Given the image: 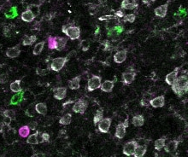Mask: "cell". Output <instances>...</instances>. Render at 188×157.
Masks as SVG:
<instances>
[{"label": "cell", "instance_id": "4dcf8cb0", "mask_svg": "<svg viewBox=\"0 0 188 157\" xmlns=\"http://www.w3.org/2000/svg\"><path fill=\"white\" fill-rule=\"evenodd\" d=\"M38 132L39 131H36L35 133L31 134L28 137V139H27V143L31 145H35L39 143V140H38Z\"/></svg>", "mask_w": 188, "mask_h": 157}, {"label": "cell", "instance_id": "52a82bcc", "mask_svg": "<svg viewBox=\"0 0 188 157\" xmlns=\"http://www.w3.org/2000/svg\"><path fill=\"white\" fill-rule=\"evenodd\" d=\"M128 71L124 72L122 75H121V78H122V81L124 82V84L126 85H129V84H132V83L134 81L135 78H136V72L134 71V69L133 68H131L132 69H130V68H128Z\"/></svg>", "mask_w": 188, "mask_h": 157}, {"label": "cell", "instance_id": "f1b7e54d", "mask_svg": "<svg viewBox=\"0 0 188 157\" xmlns=\"http://www.w3.org/2000/svg\"><path fill=\"white\" fill-rule=\"evenodd\" d=\"M72 121V114L70 113L64 114L63 116H62L60 120H59V124L60 125H69Z\"/></svg>", "mask_w": 188, "mask_h": 157}, {"label": "cell", "instance_id": "277c9868", "mask_svg": "<svg viewBox=\"0 0 188 157\" xmlns=\"http://www.w3.org/2000/svg\"><path fill=\"white\" fill-rule=\"evenodd\" d=\"M102 84V78L98 75H92V78L88 79L87 82V90L88 91H93L97 89H99Z\"/></svg>", "mask_w": 188, "mask_h": 157}, {"label": "cell", "instance_id": "e0dca14e", "mask_svg": "<svg viewBox=\"0 0 188 157\" xmlns=\"http://www.w3.org/2000/svg\"><path fill=\"white\" fill-rule=\"evenodd\" d=\"M178 74H179V68H175L174 71H172L169 74H168L165 77V82L167 83L168 86H171L177 78Z\"/></svg>", "mask_w": 188, "mask_h": 157}, {"label": "cell", "instance_id": "f6af8a7d", "mask_svg": "<svg viewBox=\"0 0 188 157\" xmlns=\"http://www.w3.org/2000/svg\"><path fill=\"white\" fill-rule=\"evenodd\" d=\"M53 18V15L51 13H49V14H46L44 16H43L42 20L43 21H46V22H49L51 19Z\"/></svg>", "mask_w": 188, "mask_h": 157}, {"label": "cell", "instance_id": "cb8c5ba5", "mask_svg": "<svg viewBox=\"0 0 188 157\" xmlns=\"http://www.w3.org/2000/svg\"><path fill=\"white\" fill-rule=\"evenodd\" d=\"M35 111L41 115H46L47 111H48L47 105L45 103H39V104H35Z\"/></svg>", "mask_w": 188, "mask_h": 157}, {"label": "cell", "instance_id": "44dd1931", "mask_svg": "<svg viewBox=\"0 0 188 157\" xmlns=\"http://www.w3.org/2000/svg\"><path fill=\"white\" fill-rule=\"evenodd\" d=\"M80 82H81V76L78 75L75 78H73L68 81V87L71 90H78L80 88Z\"/></svg>", "mask_w": 188, "mask_h": 157}, {"label": "cell", "instance_id": "2e32d148", "mask_svg": "<svg viewBox=\"0 0 188 157\" xmlns=\"http://www.w3.org/2000/svg\"><path fill=\"white\" fill-rule=\"evenodd\" d=\"M5 54L9 58H16L21 54V49L19 48V45L11 47V48H8Z\"/></svg>", "mask_w": 188, "mask_h": 157}, {"label": "cell", "instance_id": "83f0119b", "mask_svg": "<svg viewBox=\"0 0 188 157\" xmlns=\"http://www.w3.org/2000/svg\"><path fill=\"white\" fill-rule=\"evenodd\" d=\"M23 94L24 92L21 91L20 92H17L15 96H12L11 100V105H17L19 103H21L22 98H23Z\"/></svg>", "mask_w": 188, "mask_h": 157}, {"label": "cell", "instance_id": "3957f363", "mask_svg": "<svg viewBox=\"0 0 188 157\" xmlns=\"http://www.w3.org/2000/svg\"><path fill=\"white\" fill-rule=\"evenodd\" d=\"M68 60H69L68 57H60L54 58L50 63V69L55 72L61 71L62 68H63L65 64L67 63V62H68Z\"/></svg>", "mask_w": 188, "mask_h": 157}, {"label": "cell", "instance_id": "9c48e42d", "mask_svg": "<svg viewBox=\"0 0 188 157\" xmlns=\"http://www.w3.org/2000/svg\"><path fill=\"white\" fill-rule=\"evenodd\" d=\"M127 56H128V50L127 49L119 50V51H117L116 53L114 55V62L116 63L121 64L123 62L126 61Z\"/></svg>", "mask_w": 188, "mask_h": 157}, {"label": "cell", "instance_id": "7bdbcfd3", "mask_svg": "<svg viewBox=\"0 0 188 157\" xmlns=\"http://www.w3.org/2000/svg\"><path fill=\"white\" fill-rule=\"evenodd\" d=\"M11 121H12V119L11 117H8V116H4V119H3V122H4V124L5 125H7V126H10L11 123Z\"/></svg>", "mask_w": 188, "mask_h": 157}, {"label": "cell", "instance_id": "5bb4252c", "mask_svg": "<svg viewBox=\"0 0 188 157\" xmlns=\"http://www.w3.org/2000/svg\"><path fill=\"white\" fill-rule=\"evenodd\" d=\"M138 5L137 0H123L121 2V8L123 10H134Z\"/></svg>", "mask_w": 188, "mask_h": 157}, {"label": "cell", "instance_id": "c3c4849f", "mask_svg": "<svg viewBox=\"0 0 188 157\" xmlns=\"http://www.w3.org/2000/svg\"><path fill=\"white\" fill-rule=\"evenodd\" d=\"M150 100H147L146 98H143L142 100L140 101V105L141 106H145V107H146V106H148V105H150Z\"/></svg>", "mask_w": 188, "mask_h": 157}, {"label": "cell", "instance_id": "bcb514c9", "mask_svg": "<svg viewBox=\"0 0 188 157\" xmlns=\"http://www.w3.org/2000/svg\"><path fill=\"white\" fill-rule=\"evenodd\" d=\"M125 15V13L124 11H122V10H119V11H117L116 12V14H115V17L116 18H122L123 16Z\"/></svg>", "mask_w": 188, "mask_h": 157}, {"label": "cell", "instance_id": "7402d4cb", "mask_svg": "<svg viewBox=\"0 0 188 157\" xmlns=\"http://www.w3.org/2000/svg\"><path fill=\"white\" fill-rule=\"evenodd\" d=\"M144 123H145V118L141 114L135 115L132 119V124L134 125V126H137V127L142 126L144 125Z\"/></svg>", "mask_w": 188, "mask_h": 157}, {"label": "cell", "instance_id": "f5cc1de1", "mask_svg": "<svg viewBox=\"0 0 188 157\" xmlns=\"http://www.w3.org/2000/svg\"><path fill=\"white\" fill-rule=\"evenodd\" d=\"M4 122H0V133H3L4 130Z\"/></svg>", "mask_w": 188, "mask_h": 157}, {"label": "cell", "instance_id": "e575fe53", "mask_svg": "<svg viewBox=\"0 0 188 157\" xmlns=\"http://www.w3.org/2000/svg\"><path fill=\"white\" fill-rule=\"evenodd\" d=\"M103 118V111L102 109H98L96 112V114L94 115V117H93V123H94V125H96L98 122L102 120Z\"/></svg>", "mask_w": 188, "mask_h": 157}, {"label": "cell", "instance_id": "7dc6e473", "mask_svg": "<svg viewBox=\"0 0 188 157\" xmlns=\"http://www.w3.org/2000/svg\"><path fill=\"white\" fill-rule=\"evenodd\" d=\"M103 47H104V49H103L104 50H110V41H109V40H104V41L103 42Z\"/></svg>", "mask_w": 188, "mask_h": 157}, {"label": "cell", "instance_id": "484cf974", "mask_svg": "<svg viewBox=\"0 0 188 157\" xmlns=\"http://www.w3.org/2000/svg\"><path fill=\"white\" fill-rule=\"evenodd\" d=\"M37 40V37L35 35L25 36L22 39V45L24 46H30L33 44H34Z\"/></svg>", "mask_w": 188, "mask_h": 157}, {"label": "cell", "instance_id": "5b68a950", "mask_svg": "<svg viewBox=\"0 0 188 157\" xmlns=\"http://www.w3.org/2000/svg\"><path fill=\"white\" fill-rule=\"evenodd\" d=\"M88 107V103L87 101H85V99H79L78 101H76L75 104L73 105L72 110L73 112H75L76 114H83L86 110V108Z\"/></svg>", "mask_w": 188, "mask_h": 157}, {"label": "cell", "instance_id": "30bf717a", "mask_svg": "<svg viewBox=\"0 0 188 157\" xmlns=\"http://www.w3.org/2000/svg\"><path fill=\"white\" fill-rule=\"evenodd\" d=\"M54 92V97L57 99V100H63L64 99L66 96H67V88L64 87V86H61V87H57V88H54L53 89Z\"/></svg>", "mask_w": 188, "mask_h": 157}, {"label": "cell", "instance_id": "d4e9b609", "mask_svg": "<svg viewBox=\"0 0 188 157\" xmlns=\"http://www.w3.org/2000/svg\"><path fill=\"white\" fill-rule=\"evenodd\" d=\"M146 150H147V147L146 145H138L136 148V150H135L134 153H133V156L134 157H142L144 156L146 153Z\"/></svg>", "mask_w": 188, "mask_h": 157}, {"label": "cell", "instance_id": "f546056e", "mask_svg": "<svg viewBox=\"0 0 188 157\" xmlns=\"http://www.w3.org/2000/svg\"><path fill=\"white\" fill-rule=\"evenodd\" d=\"M45 45H46V41H42V42H39V43L37 44L33 48V54L34 56H39L44 50Z\"/></svg>", "mask_w": 188, "mask_h": 157}, {"label": "cell", "instance_id": "836d02e7", "mask_svg": "<svg viewBox=\"0 0 188 157\" xmlns=\"http://www.w3.org/2000/svg\"><path fill=\"white\" fill-rule=\"evenodd\" d=\"M27 9L31 11L33 14L35 15V17H37L40 14V7L39 4H29Z\"/></svg>", "mask_w": 188, "mask_h": 157}, {"label": "cell", "instance_id": "681fc988", "mask_svg": "<svg viewBox=\"0 0 188 157\" xmlns=\"http://www.w3.org/2000/svg\"><path fill=\"white\" fill-rule=\"evenodd\" d=\"M4 35L5 37H10L11 36V31H10V28H4Z\"/></svg>", "mask_w": 188, "mask_h": 157}, {"label": "cell", "instance_id": "9a60e30c", "mask_svg": "<svg viewBox=\"0 0 188 157\" xmlns=\"http://www.w3.org/2000/svg\"><path fill=\"white\" fill-rule=\"evenodd\" d=\"M114 86H115V80H109L107 79L104 82L101 84L100 86V89L103 92H111L114 89Z\"/></svg>", "mask_w": 188, "mask_h": 157}, {"label": "cell", "instance_id": "74e56055", "mask_svg": "<svg viewBox=\"0 0 188 157\" xmlns=\"http://www.w3.org/2000/svg\"><path fill=\"white\" fill-rule=\"evenodd\" d=\"M2 115L3 116H8L11 117L12 120L15 118V112L13 109H5L2 112Z\"/></svg>", "mask_w": 188, "mask_h": 157}, {"label": "cell", "instance_id": "7a4b0ae2", "mask_svg": "<svg viewBox=\"0 0 188 157\" xmlns=\"http://www.w3.org/2000/svg\"><path fill=\"white\" fill-rule=\"evenodd\" d=\"M62 32L66 34L71 40L78 39L81 37V28L77 26L63 25L62 27Z\"/></svg>", "mask_w": 188, "mask_h": 157}, {"label": "cell", "instance_id": "ac0fdd59", "mask_svg": "<svg viewBox=\"0 0 188 157\" xmlns=\"http://www.w3.org/2000/svg\"><path fill=\"white\" fill-rule=\"evenodd\" d=\"M178 145H179V141L178 140H172L168 143H166L164 148V150L167 153H174L177 150Z\"/></svg>", "mask_w": 188, "mask_h": 157}, {"label": "cell", "instance_id": "4316f807", "mask_svg": "<svg viewBox=\"0 0 188 157\" xmlns=\"http://www.w3.org/2000/svg\"><path fill=\"white\" fill-rule=\"evenodd\" d=\"M21 79H16V80H15L14 82L11 83V85H10V89H11V91H13L15 93L21 91L22 89H21Z\"/></svg>", "mask_w": 188, "mask_h": 157}, {"label": "cell", "instance_id": "7c38bea8", "mask_svg": "<svg viewBox=\"0 0 188 157\" xmlns=\"http://www.w3.org/2000/svg\"><path fill=\"white\" fill-rule=\"evenodd\" d=\"M128 128V126L125 125L124 123H119L116 127V132H115V136L117 138L121 139L123 138L126 135V129Z\"/></svg>", "mask_w": 188, "mask_h": 157}, {"label": "cell", "instance_id": "ba28073f", "mask_svg": "<svg viewBox=\"0 0 188 157\" xmlns=\"http://www.w3.org/2000/svg\"><path fill=\"white\" fill-rule=\"evenodd\" d=\"M111 121H112L111 118H103L98 123V127L99 132L102 133H108L111 125Z\"/></svg>", "mask_w": 188, "mask_h": 157}, {"label": "cell", "instance_id": "6da1fadb", "mask_svg": "<svg viewBox=\"0 0 188 157\" xmlns=\"http://www.w3.org/2000/svg\"><path fill=\"white\" fill-rule=\"evenodd\" d=\"M172 90L179 97L184 96L188 91V79L186 75H181L178 76L172 85Z\"/></svg>", "mask_w": 188, "mask_h": 157}, {"label": "cell", "instance_id": "ee69618b", "mask_svg": "<svg viewBox=\"0 0 188 157\" xmlns=\"http://www.w3.org/2000/svg\"><path fill=\"white\" fill-rule=\"evenodd\" d=\"M115 18V16L111 15H103V16H101V17L98 18L99 21H110V19H113Z\"/></svg>", "mask_w": 188, "mask_h": 157}, {"label": "cell", "instance_id": "d6a6232c", "mask_svg": "<svg viewBox=\"0 0 188 157\" xmlns=\"http://www.w3.org/2000/svg\"><path fill=\"white\" fill-rule=\"evenodd\" d=\"M165 144H166V138H158V139L156 140L155 143H154L155 150H161L162 149H163V147L165 146Z\"/></svg>", "mask_w": 188, "mask_h": 157}, {"label": "cell", "instance_id": "ffe728a7", "mask_svg": "<svg viewBox=\"0 0 188 157\" xmlns=\"http://www.w3.org/2000/svg\"><path fill=\"white\" fill-rule=\"evenodd\" d=\"M21 20H22L23 22H32L36 17H35V15L33 14L31 11L27 9L25 11H23V12L21 13Z\"/></svg>", "mask_w": 188, "mask_h": 157}, {"label": "cell", "instance_id": "11a10c76", "mask_svg": "<svg viewBox=\"0 0 188 157\" xmlns=\"http://www.w3.org/2000/svg\"><path fill=\"white\" fill-rule=\"evenodd\" d=\"M1 68H2V65H0V69H1Z\"/></svg>", "mask_w": 188, "mask_h": 157}, {"label": "cell", "instance_id": "db71d44e", "mask_svg": "<svg viewBox=\"0 0 188 157\" xmlns=\"http://www.w3.org/2000/svg\"><path fill=\"white\" fill-rule=\"evenodd\" d=\"M99 32V28L98 27V28H97V31L95 32V35H98V33Z\"/></svg>", "mask_w": 188, "mask_h": 157}, {"label": "cell", "instance_id": "4fadbf2b", "mask_svg": "<svg viewBox=\"0 0 188 157\" xmlns=\"http://www.w3.org/2000/svg\"><path fill=\"white\" fill-rule=\"evenodd\" d=\"M168 8V3L162 4L154 10V14L160 18H164L167 15Z\"/></svg>", "mask_w": 188, "mask_h": 157}, {"label": "cell", "instance_id": "60d3db41", "mask_svg": "<svg viewBox=\"0 0 188 157\" xmlns=\"http://www.w3.org/2000/svg\"><path fill=\"white\" fill-rule=\"evenodd\" d=\"M41 136H42L43 143H46V142H49V141H50V134H49V133H47V132H43Z\"/></svg>", "mask_w": 188, "mask_h": 157}, {"label": "cell", "instance_id": "8d00e7d4", "mask_svg": "<svg viewBox=\"0 0 188 157\" xmlns=\"http://www.w3.org/2000/svg\"><path fill=\"white\" fill-rule=\"evenodd\" d=\"M56 45H57V37H49V39H48L49 49L50 50L56 49Z\"/></svg>", "mask_w": 188, "mask_h": 157}, {"label": "cell", "instance_id": "f907efd6", "mask_svg": "<svg viewBox=\"0 0 188 157\" xmlns=\"http://www.w3.org/2000/svg\"><path fill=\"white\" fill-rule=\"evenodd\" d=\"M155 1H156V0H142L143 3L146 4V5H147V6H150L151 4V2H155Z\"/></svg>", "mask_w": 188, "mask_h": 157}, {"label": "cell", "instance_id": "ab89813d", "mask_svg": "<svg viewBox=\"0 0 188 157\" xmlns=\"http://www.w3.org/2000/svg\"><path fill=\"white\" fill-rule=\"evenodd\" d=\"M8 79H9V75L8 74H0V84H5L7 82Z\"/></svg>", "mask_w": 188, "mask_h": 157}, {"label": "cell", "instance_id": "d6986e66", "mask_svg": "<svg viewBox=\"0 0 188 157\" xmlns=\"http://www.w3.org/2000/svg\"><path fill=\"white\" fill-rule=\"evenodd\" d=\"M124 31V28L122 26H116V27H113L112 28H110L109 31H108V37L109 38H115L116 36L120 35V33Z\"/></svg>", "mask_w": 188, "mask_h": 157}, {"label": "cell", "instance_id": "f35d334b", "mask_svg": "<svg viewBox=\"0 0 188 157\" xmlns=\"http://www.w3.org/2000/svg\"><path fill=\"white\" fill-rule=\"evenodd\" d=\"M48 72H49L48 69H45V68H36V74L39 75V76H45V75L47 74Z\"/></svg>", "mask_w": 188, "mask_h": 157}, {"label": "cell", "instance_id": "d590c367", "mask_svg": "<svg viewBox=\"0 0 188 157\" xmlns=\"http://www.w3.org/2000/svg\"><path fill=\"white\" fill-rule=\"evenodd\" d=\"M123 22H130V23H133L136 20V15L135 14H128L125 15L123 16Z\"/></svg>", "mask_w": 188, "mask_h": 157}, {"label": "cell", "instance_id": "816d5d0a", "mask_svg": "<svg viewBox=\"0 0 188 157\" xmlns=\"http://www.w3.org/2000/svg\"><path fill=\"white\" fill-rule=\"evenodd\" d=\"M63 134H66V131H65V129H62L58 133V138H62Z\"/></svg>", "mask_w": 188, "mask_h": 157}, {"label": "cell", "instance_id": "603a6c76", "mask_svg": "<svg viewBox=\"0 0 188 157\" xmlns=\"http://www.w3.org/2000/svg\"><path fill=\"white\" fill-rule=\"evenodd\" d=\"M68 39L63 37H57V45H56V49L55 50L61 51L63 50L67 45Z\"/></svg>", "mask_w": 188, "mask_h": 157}, {"label": "cell", "instance_id": "8fae6325", "mask_svg": "<svg viewBox=\"0 0 188 157\" xmlns=\"http://www.w3.org/2000/svg\"><path fill=\"white\" fill-rule=\"evenodd\" d=\"M150 105L152 106L153 108H163L165 105V96H156L152 99L150 100Z\"/></svg>", "mask_w": 188, "mask_h": 157}, {"label": "cell", "instance_id": "b9f144b4", "mask_svg": "<svg viewBox=\"0 0 188 157\" xmlns=\"http://www.w3.org/2000/svg\"><path fill=\"white\" fill-rule=\"evenodd\" d=\"M28 125V127L30 128L31 131H34L37 128V126H38V123H37V121H31L29 122Z\"/></svg>", "mask_w": 188, "mask_h": 157}, {"label": "cell", "instance_id": "8992f818", "mask_svg": "<svg viewBox=\"0 0 188 157\" xmlns=\"http://www.w3.org/2000/svg\"><path fill=\"white\" fill-rule=\"evenodd\" d=\"M137 146H138V143L135 140H132L130 142H128L127 143H125L124 146H123V150H122L123 155H127V156L133 155Z\"/></svg>", "mask_w": 188, "mask_h": 157}, {"label": "cell", "instance_id": "1f68e13d", "mask_svg": "<svg viewBox=\"0 0 188 157\" xmlns=\"http://www.w3.org/2000/svg\"><path fill=\"white\" fill-rule=\"evenodd\" d=\"M30 131L31 130L28 127V125H22L21 128L18 130V133L21 138H28L30 135Z\"/></svg>", "mask_w": 188, "mask_h": 157}]
</instances>
